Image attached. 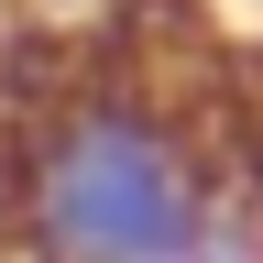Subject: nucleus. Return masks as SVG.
<instances>
[{
    "label": "nucleus",
    "mask_w": 263,
    "mask_h": 263,
    "mask_svg": "<svg viewBox=\"0 0 263 263\" xmlns=\"http://www.w3.org/2000/svg\"><path fill=\"white\" fill-rule=\"evenodd\" d=\"M11 263H263V110L154 66H66L0 132Z\"/></svg>",
    "instance_id": "1"
}]
</instances>
